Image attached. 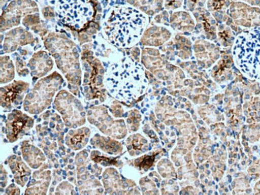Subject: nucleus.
I'll list each match as a JSON object with an SVG mask.
<instances>
[{"mask_svg": "<svg viewBox=\"0 0 260 195\" xmlns=\"http://www.w3.org/2000/svg\"><path fill=\"white\" fill-rule=\"evenodd\" d=\"M171 23L174 28L180 30H190L194 27V22L187 12H175L171 16Z\"/></svg>", "mask_w": 260, "mask_h": 195, "instance_id": "9b49d317", "label": "nucleus"}, {"mask_svg": "<svg viewBox=\"0 0 260 195\" xmlns=\"http://www.w3.org/2000/svg\"><path fill=\"white\" fill-rule=\"evenodd\" d=\"M171 34L167 29L153 26L146 31L142 43L145 45L159 46L168 40Z\"/></svg>", "mask_w": 260, "mask_h": 195, "instance_id": "1a4fd4ad", "label": "nucleus"}, {"mask_svg": "<svg viewBox=\"0 0 260 195\" xmlns=\"http://www.w3.org/2000/svg\"><path fill=\"white\" fill-rule=\"evenodd\" d=\"M46 47L55 58L57 67L72 84H79L81 69L76 44L62 35L51 33L44 40Z\"/></svg>", "mask_w": 260, "mask_h": 195, "instance_id": "7ed1b4c3", "label": "nucleus"}, {"mask_svg": "<svg viewBox=\"0 0 260 195\" xmlns=\"http://www.w3.org/2000/svg\"><path fill=\"white\" fill-rule=\"evenodd\" d=\"M56 8L61 22L76 30L86 28L94 14L91 0H59Z\"/></svg>", "mask_w": 260, "mask_h": 195, "instance_id": "20e7f679", "label": "nucleus"}, {"mask_svg": "<svg viewBox=\"0 0 260 195\" xmlns=\"http://www.w3.org/2000/svg\"><path fill=\"white\" fill-rule=\"evenodd\" d=\"M143 68L139 62L125 58L110 68L106 78V84L115 97L122 100L139 97L147 86Z\"/></svg>", "mask_w": 260, "mask_h": 195, "instance_id": "f03ea898", "label": "nucleus"}, {"mask_svg": "<svg viewBox=\"0 0 260 195\" xmlns=\"http://www.w3.org/2000/svg\"><path fill=\"white\" fill-rule=\"evenodd\" d=\"M147 24V16L140 11L128 7H116L106 22L104 33L113 45L131 47L140 40Z\"/></svg>", "mask_w": 260, "mask_h": 195, "instance_id": "f257e3e1", "label": "nucleus"}, {"mask_svg": "<svg viewBox=\"0 0 260 195\" xmlns=\"http://www.w3.org/2000/svg\"><path fill=\"white\" fill-rule=\"evenodd\" d=\"M28 66L34 76L44 77L52 69L53 62L46 51H41L33 55Z\"/></svg>", "mask_w": 260, "mask_h": 195, "instance_id": "6e6552de", "label": "nucleus"}, {"mask_svg": "<svg viewBox=\"0 0 260 195\" xmlns=\"http://www.w3.org/2000/svg\"><path fill=\"white\" fill-rule=\"evenodd\" d=\"M183 4V0H165L164 7L168 10H175L180 8Z\"/></svg>", "mask_w": 260, "mask_h": 195, "instance_id": "ddd939ff", "label": "nucleus"}, {"mask_svg": "<svg viewBox=\"0 0 260 195\" xmlns=\"http://www.w3.org/2000/svg\"><path fill=\"white\" fill-rule=\"evenodd\" d=\"M132 6L140 8L142 12L154 15L162 10L164 0H125Z\"/></svg>", "mask_w": 260, "mask_h": 195, "instance_id": "9d476101", "label": "nucleus"}, {"mask_svg": "<svg viewBox=\"0 0 260 195\" xmlns=\"http://www.w3.org/2000/svg\"><path fill=\"white\" fill-rule=\"evenodd\" d=\"M14 65L8 56L1 57V83H8L14 79Z\"/></svg>", "mask_w": 260, "mask_h": 195, "instance_id": "f8f14e48", "label": "nucleus"}, {"mask_svg": "<svg viewBox=\"0 0 260 195\" xmlns=\"http://www.w3.org/2000/svg\"><path fill=\"white\" fill-rule=\"evenodd\" d=\"M33 41L32 35L24 29L19 28L8 32L4 41V52H13L18 46L26 45Z\"/></svg>", "mask_w": 260, "mask_h": 195, "instance_id": "0eeeda50", "label": "nucleus"}, {"mask_svg": "<svg viewBox=\"0 0 260 195\" xmlns=\"http://www.w3.org/2000/svg\"><path fill=\"white\" fill-rule=\"evenodd\" d=\"M36 13H39V8L33 0H13L3 12L1 31L18 26L22 16Z\"/></svg>", "mask_w": 260, "mask_h": 195, "instance_id": "423d86ee", "label": "nucleus"}, {"mask_svg": "<svg viewBox=\"0 0 260 195\" xmlns=\"http://www.w3.org/2000/svg\"><path fill=\"white\" fill-rule=\"evenodd\" d=\"M206 0H187V8L190 11H193L194 8L202 7L205 4Z\"/></svg>", "mask_w": 260, "mask_h": 195, "instance_id": "4468645a", "label": "nucleus"}, {"mask_svg": "<svg viewBox=\"0 0 260 195\" xmlns=\"http://www.w3.org/2000/svg\"><path fill=\"white\" fill-rule=\"evenodd\" d=\"M234 55L243 72L251 77L260 76V43L254 35L250 38L240 36L236 42Z\"/></svg>", "mask_w": 260, "mask_h": 195, "instance_id": "39448f33", "label": "nucleus"}]
</instances>
